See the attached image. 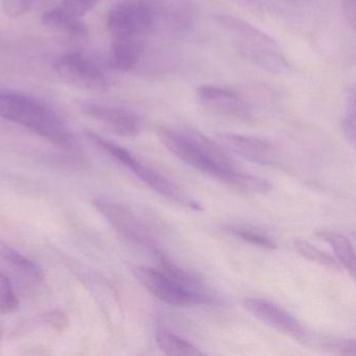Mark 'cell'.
I'll return each mask as SVG.
<instances>
[{"label": "cell", "mask_w": 356, "mask_h": 356, "mask_svg": "<svg viewBox=\"0 0 356 356\" xmlns=\"http://www.w3.org/2000/svg\"><path fill=\"white\" fill-rule=\"evenodd\" d=\"M197 101L211 113L227 118H247L248 110L241 95L225 87L203 85L197 89Z\"/></svg>", "instance_id": "9"}, {"label": "cell", "mask_w": 356, "mask_h": 356, "mask_svg": "<svg viewBox=\"0 0 356 356\" xmlns=\"http://www.w3.org/2000/svg\"><path fill=\"white\" fill-rule=\"evenodd\" d=\"M355 97L352 93L348 104L347 112L343 120V130L346 137L352 145H355Z\"/></svg>", "instance_id": "26"}, {"label": "cell", "mask_w": 356, "mask_h": 356, "mask_svg": "<svg viewBox=\"0 0 356 356\" xmlns=\"http://www.w3.org/2000/svg\"><path fill=\"white\" fill-rule=\"evenodd\" d=\"M143 51V39L114 37L111 47V65L120 72H130L138 64Z\"/></svg>", "instance_id": "14"}, {"label": "cell", "mask_w": 356, "mask_h": 356, "mask_svg": "<svg viewBox=\"0 0 356 356\" xmlns=\"http://www.w3.org/2000/svg\"><path fill=\"white\" fill-rule=\"evenodd\" d=\"M343 11H345L346 17H347L350 26L354 28L356 20L355 0H343Z\"/></svg>", "instance_id": "28"}, {"label": "cell", "mask_w": 356, "mask_h": 356, "mask_svg": "<svg viewBox=\"0 0 356 356\" xmlns=\"http://www.w3.org/2000/svg\"><path fill=\"white\" fill-rule=\"evenodd\" d=\"M95 207L124 238L158 253L153 235L130 208L108 199L95 200Z\"/></svg>", "instance_id": "4"}, {"label": "cell", "mask_w": 356, "mask_h": 356, "mask_svg": "<svg viewBox=\"0 0 356 356\" xmlns=\"http://www.w3.org/2000/svg\"><path fill=\"white\" fill-rule=\"evenodd\" d=\"M227 232L238 237L241 241H247L264 249H277V243L272 237L268 236L264 231L249 225H232L226 227Z\"/></svg>", "instance_id": "20"}, {"label": "cell", "mask_w": 356, "mask_h": 356, "mask_svg": "<svg viewBox=\"0 0 356 356\" xmlns=\"http://www.w3.org/2000/svg\"><path fill=\"white\" fill-rule=\"evenodd\" d=\"M158 137L162 145L187 165L218 178L226 170H236L234 161L220 145L197 131L178 132L159 128Z\"/></svg>", "instance_id": "2"}, {"label": "cell", "mask_w": 356, "mask_h": 356, "mask_svg": "<svg viewBox=\"0 0 356 356\" xmlns=\"http://www.w3.org/2000/svg\"><path fill=\"white\" fill-rule=\"evenodd\" d=\"M32 324L49 327L57 332H64L70 327V318L61 310H51V312L37 316Z\"/></svg>", "instance_id": "24"}, {"label": "cell", "mask_w": 356, "mask_h": 356, "mask_svg": "<svg viewBox=\"0 0 356 356\" xmlns=\"http://www.w3.org/2000/svg\"><path fill=\"white\" fill-rule=\"evenodd\" d=\"M54 70L67 83L84 90L102 91L107 87V79L95 63L79 53L58 55Z\"/></svg>", "instance_id": "6"}, {"label": "cell", "mask_w": 356, "mask_h": 356, "mask_svg": "<svg viewBox=\"0 0 356 356\" xmlns=\"http://www.w3.org/2000/svg\"><path fill=\"white\" fill-rule=\"evenodd\" d=\"M156 341L162 352L170 356H200L203 352L186 339L174 334L166 329L158 328Z\"/></svg>", "instance_id": "16"}, {"label": "cell", "mask_w": 356, "mask_h": 356, "mask_svg": "<svg viewBox=\"0 0 356 356\" xmlns=\"http://www.w3.org/2000/svg\"><path fill=\"white\" fill-rule=\"evenodd\" d=\"M84 112L90 118L103 122L120 136L135 137L140 132V120L130 110L99 104H87L84 106Z\"/></svg>", "instance_id": "11"}, {"label": "cell", "mask_w": 356, "mask_h": 356, "mask_svg": "<svg viewBox=\"0 0 356 356\" xmlns=\"http://www.w3.org/2000/svg\"><path fill=\"white\" fill-rule=\"evenodd\" d=\"M0 258L36 280L41 281L44 279V272L36 262L29 259L26 256L22 255L1 241H0Z\"/></svg>", "instance_id": "19"}, {"label": "cell", "mask_w": 356, "mask_h": 356, "mask_svg": "<svg viewBox=\"0 0 356 356\" xmlns=\"http://www.w3.org/2000/svg\"><path fill=\"white\" fill-rule=\"evenodd\" d=\"M33 0H3V8L9 17L16 18L24 15L32 7Z\"/></svg>", "instance_id": "27"}, {"label": "cell", "mask_w": 356, "mask_h": 356, "mask_svg": "<svg viewBox=\"0 0 356 356\" xmlns=\"http://www.w3.org/2000/svg\"><path fill=\"white\" fill-rule=\"evenodd\" d=\"M135 278L160 301L172 306L197 305L191 295L183 291L168 275L159 268L135 266L132 268Z\"/></svg>", "instance_id": "8"}, {"label": "cell", "mask_w": 356, "mask_h": 356, "mask_svg": "<svg viewBox=\"0 0 356 356\" xmlns=\"http://www.w3.org/2000/svg\"><path fill=\"white\" fill-rule=\"evenodd\" d=\"M19 306L13 285L6 275L0 273V310L5 314L16 312Z\"/></svg>", "instance_id": "23"}, {"label": "cell", "mask_w": 356, "mask_h": 356, "mask_svg": "<svg viewBox=\"0 0 356 356\" xmlns=\"http://www.w3.org/2000/svg\"><path fill=\"white\" fill-rule=\"evenodd\" d=\"M41 22L51 32L76 40L85 38L87 35V29L82 22V18L74 17L60 7L45 12Z\"/></svg>", "instance_id": "15"}, {"label": "cell", "mask_w": 356, "mask_h": 356, "mask_svg": "<svg viewBox=\"0 0 356 356\" xmlns=\"http://www.w3.org/2000/svg\"><path fill=\"white\" fill-rule=\"evenodd\" d=\"M128 168L132 170L133 174L137 178L140 179L147 186L151 187L153 191H155L159 195H163L166 199L172 200V201L195 210V211H203V206L200 202L188 195L186 191H183L176 183L168 180L166 177H164L160 172H156L153 168L145 165L137 159L132 162L128 166Z\"/></svg>", "instance_id": "10"}, {"label": "cell", "mask_w": 356, "mask_h": 356, "mask_svg": "<svg viewBox=\"0 0 356 356\" xmlns=\"http://www.w3.org/2000/svg\"><path fill=\"white\" fill-rule=\"evenodd\" d=\"M1 337H3V330H1V327H0V341H1Z\"/></svg>", "instance_id": "29"}, {"label": "cell", "mask_w": 356, "mask_h": 356, "mask_svg": "<svg viewBox=\"0 0 356 356\" xmlns=\"http://www.w3.org/2000/svg\"><path fill=\"white\" fill-rule=\"evenodd\" d=\"M218 137L225 147L254 163L268 165L277 161L276 152L268 141L255 137L226 133L218 134Z\"/></svg>", "instance_id": "13"}, {"label": "cell", "mask_w": 356, "mask_h": 356, "mask_svg": "<svg viewBox=\"0 0 356 356\" xmlns=\"http://www.w3.org/2000/svg\"><path fill=\"white\" fill-rule=\"evenodd\" d=\"M0 118L24 127L58 147H74V136L63 120L34 97L22 93L0 92Z\"/></svg>", "instance_id": "1"}, {"label": "cell", "mask_w": 356, "mask_h": 356, "mask_svg": "<svg viewBox=\"0 0 356 356\" xmlns=\"http://www.w3.org/2000/svg\"><path fill=\"white\" fill-rule=\"evenodd\" d=\"M318 236L332 247L339 264L345 268L352 277H354L355 275V254H354L353 247H352L349 239L339 233L331 232V231L320 232Z\"/></svg>", "instance_id": "17"}, {"label": "cell", "mask_w": 356, "mask_h": 356, "mask_svg": "<svg viewBox=\"0 0 356 356\" xmlns=\"http://www.w3.org/2000/svg\"><path fill=\"white\" fill-rule=\"evenodd\" d=\"M216 22L230 37L239 55L250 63L274 74H284L289 70L278 42L259 29L230 15H216Z\"/></svg>", "instance_id": "3"}, {"label": "cell", "mask_w": 356, "mask_h": 356, "mask_svg": "<svg viewBox=\"0 0 356 356\" xmlns=\"http://www.w3.org/2000/svg\"><path fill=\"white\" fill-rule=\"evenodd\" d=\"M295 245L297 248L298 252L304 258L309 260V261L318 264V266H324V268H328V270L341 272V264H339V261L335 258L329 255L326 252L318 249V248L314 247V245L307 243V241H297L295 243Z\"/></svg>", "instance_id": "21"}, {"label": "cell", "mask_w": 356, "mask_h": 356, "mask_svg": "<svg viewBox=\"0 0 356 356\" xmlns=\"http://www.w3.org/2000/svg\"><path fill=\"white\" fill-rule=\"evenodd\" d=\"M154 14L141 1L124 0L111 8L107 17L108 30L114 37L143 38L153 26Z\"/></svg>", "instance_id": "5"}, {"label": "cell", "mask_w": 356, "mask_h": 356, "mask_svg": "<svg viewBox=\"0 0 356 356\" xmlns=\"http://www.w3.org/2000/svg\"><path fill=\"white\" fill-rule=\"evenodd\" d=\"M99 0H62L61 8L74 17L82 18L90 12Z\"/></svg>", "instance_id": "25"}, {"label": "cell", "mask_w": 356, "mask_h": 356, "mask_svg": "<svg viewBox=\"0 0 356 356\" xmlns=\"http://www.w3.org/2000/svg\"><path fill=\"white\" fill-rule=\"evenodd\" d=\"M216 179L230 186L251 191V193H266L273 189L272 184L266 179L243 174L237 170H226L218 175Z\"/></svg>", "instance_id": "18"}, {"label": "cell", "mask_w": 356, "mask_h": 356, "mask_svg": "<svg viewBox=\"0 0 356 356\" xmlns=\"http://www.w3.org/2000/svg\"><path fill=\"white\" fill-rule=\"evenodd\" d=\"M316 341L321 348L332 353L343 354V355H355L356 345L354 339H339V337H314V335H308L306 343Z\"/></svg>", "instance_id": "22"}, {"label": "cell", "mask_w": 356, "mask_h": 356, "mask_svg": "<svg viewBox=\"0 0 356 356\" xmlns=\"http://www.w3.org/2000/svg\"><path fill=\"white\" fill-rule=\"evenodd\" d=\"M157 255L159 256L160 270H163L183 291L191 295L197 301V305L218 303L216 293L204 282L201 277L177 266L162 254L157 253Z\"/></svg>", "instance_id": "12"}, {"label": "cell", "mask_w": 356, "mask_h": 356, "mask_svg": "<svg viewBox=\"0 0 356 356\" xmlns=\"http://www.w3.org/2000/svg\"><path fill=\"white\" fill-rule=\"evenodd\" d=\"M243 305L252 316L264 324L305 343L309 332L295 316L280 306L260 298H248L243 300Z\"/></svg>", "instance_id": "7"}]
</instances>
